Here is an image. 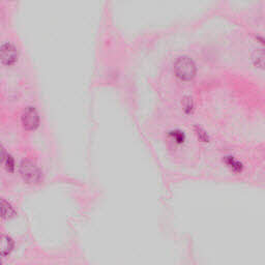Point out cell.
Returning a JSON list of instances; mask_svg holds the SVG:
<instances>
[{"label": "cell", "mask_w": 265, "mask_h": 265, "mask_svg": "<svg viewBox=\"0 0 265 265\" xmlns=\"http://www.w3.org/2000/svg\"><path fill=\"white\" fill-rule=\"evenodd\" d=\"M5 168L8 172L13 173L15 171V160L14 157L11 155V154H6V157H5Z\"/></svg>", "instance_id": "obj_9"}, {"label": "cell", "mask_w": 265, "mask_h": 265, "mask_svg": "<svg viewBox=\"0 0 265 265\" xmlns=\"http://www.w3.org/2000/svg\"><path fill=\"white\" fill-rule=\"evenodd\" d=\"M226 164L228 165V167H230L234 172H242V170H243L242 163H239L238 161L234 160L233 157H231V156L227 157Z\"/></svg>", "instance_id": "obj_7"}, {"label": "cell", "mask_w": 265, "mask_h": 265, "mask_svg": "<svg viewBox=\"0 0 265 265\" xmlns=\"http://www.w3.org/2000/svg\"><path fill=\"white\" fill-rule=\"evenodd\" d=\"M20 174L27 184L36 185L41 179V173L38 166L31 161L24 160L20 164Z\"/></svg>", "instance_id": "obj_2"}, {"label": "cell", "mask_w": 265, "mask_h": 265, "mask_svg": "<svg viewBox=\"0 0 265 265\" xmlns=\"http://www.w3.org/2000/svg\"><path fill=\"white\" fill-rule=\"evenodd\" d=\"M174 73L181 81H190L196 75V65L190 58L182 56L174 64Z\"/></svg>", "instance_id": "obj_1"}, {"label": "cell", "mask_w": 265, "mask_h": 265, "mask_svg": "<svg viewBox=\"0 0 265 265\" xmlns=\"http://www.w3.org/2000/svg\"><path fill=\"white\" fill-rule=\"evenodd\" d=\"M22 124L26 131H35L39 126V116L36 108L27 107L22 114Z\"/></svg>", "instance_id": "obj_4"}, {"label": "cell", "mask_w": 265, "mask_h": 265, "mask_svg": "<svg viewBox=\"0 0 265 265\" xmlns=\"http://www.w3.org/2000/svg\"><path fill=\"white\" fill-rule=\"evenodd\" d=\"M18 50L11 43H5L0 47V62L6 66L14 65L18 60Z\"/></svg>", "instance_id": "obj_3"}, {"label": "cell", "mask_w": 265, "mask_h": 265, "mask_svg": "<svg viewBox=\"0 0 265 265\" xmlns=\"http://www.w3.org/2000/svg\"><path fill=\"white\" fill-rule=\"evenodd\" d=\"M1 263H2V261H1V260H0V264H1Z\"/></svg>", "instance_id": "obj_11"}, {"label": "cell", "mask_w": 265, "mask_h": 265, "mask_svg": "<svg viewBox=\"0 0 265 265\" xmlns=\"http://www.w3.org/2000/svg\"><path fill=\"white\" fill-rule=\"evenodd\" d=\"M14 250V240L5 234H0V256H8Z\"/></svg>", "instance_id": "obj_6"}, {"label": "cell", "mask_w": 265, "mask_h": 265, "mask_svg": "<svg viewBox=\"0 0 265 265\" xmlns=\"http://www.w3.org/2000/svg\"><path fill=\"white\" fill-rule=\"evenodd\" d=\"M170 136H171V138H172L174 141H175L176 143H178V144L184 143V141H185V139H186L185 134H184V132H180V131H174V132H170Z\"/></svg>", "instance_id": "obj_8"}, {"label": "cell", "mask_w": 265, "mask_h": 265, "mask_svg": "<svg viewBox=\"0 0 265 265\" xmlns=\"http://www.w3.org/2000/svg\"><path fill=\"white\" fill-rule=\"evenodd\" d=\"M17 211L13 207V205L7 202L4 199L0 198V218L4 220H11L16 217Z\"/></svg>", "instance_id": "obj_5"}, {"label": "cell", "mask_w": 265, "mask_h": 265, "mask_svg": "<svg viewBox=\"0 0 265 265\" xmlns=\"http://www.w3.org/2000/svg\"><path fill=\"white\" fill-rule=\"evenodd\" d=\"M5 157H6L5 149L1 144H0V164H2L5 161Z\"/></svg>", "instance_id": "obj_10"}]
</instances>
